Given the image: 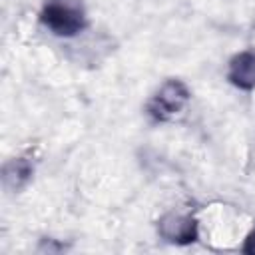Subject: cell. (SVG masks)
I'll list each match as a JSON object with an SVG mask.
<instances>
[{"label": "cell", "instance_id": "obj_6", "mask_svg": "<svg viewBox=\"0 0 255 255\" xmlns=\"http://www.w3.org/2000/svg\"><path fill=\"white\" fill-rule=\"evenodd\" d=\"M243 253H249V255H255V229L247 235L245 239V245H243Z\"/></svg>", "mask_w": 255, "mask_h": 255}, {"label": "cell", "instance_id": "obj_5", "mask_svg": "<svg viewBox=\"0 0 255 255\" xmlns=\"http://www.w3.org/2000/svg\"><path fill=\"white\" fill-rule=\"evenodd\" d=\"M32 175V165L26 159H12L4 167V185L8 189H20Z\"/></svg>", "mask_w": 255, "mask_h": 255}, {"label": "cell", "instance_id": "obj_1", "mask_svg": "<svg viewBox=\"0 0 255 255\" xmlns=\"http://www.w3.org/2000/svg\"><path fill=\"white\" fill-rule=\"evenodd\" d=\"M42 22L58 36H76L86 26V16L78 0H46L42 14Z\"/></svg>", "mask_w": 255, "mask_h": 255}, {"label": "cell", "instance_id": "obj_2", "mask_svg": "<svg viewBox=\"0 0 255 255\" xmlns=\"http://www.w3.org/2000/svg\"><path fill=\"white\" fill-rule=\"evenodd\" d=\"M189 100V90L179 80L165 82L149 104V112L157 120H167L183 110Z\"/></svg>", "mask_w": 255, "mask_h": 255}, {"label": "cell", "instance_id": "obj_3", "mask_svg": "<svg viewBox=\"0 0 255 255\" xmlns=\"http://www.w3.org/2000/svg\"><path fill=\"white\" fill-rule=\"evenodd\" d=\"M159 235L169 243L185 245L197 239V225L187 215L167 213L159 219Z\"/></svg>", "mask_w": 255, "mask_h": 255}, {"label": "cell", "instance_id": "obj_4", "mask_svg": "<svg viewBox=\"0 0 255 255\" xmlns=\"http://www.w3.org/2000/svg\"><path fill=\"white\" fill-rule=\"evenodd\" d=\"M227 78L233 86L241 90H253L255 88V54L253 52H241L229 62Z\"/></svg>", "mask_w": 255, "mask_h": 255}]
</instances>
